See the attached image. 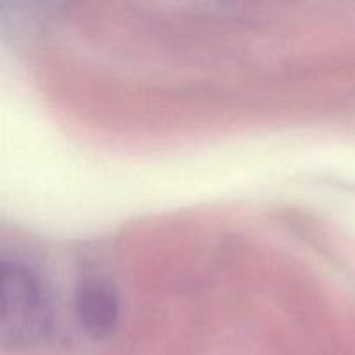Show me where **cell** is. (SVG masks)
I'll return each instance as SVG.
<instances>
[{
    "label": "cell",
    "mask_w": 355,
    "mask_h": 355,
    "mask_svg": "<svg viewBox=\"0 0 355 355\" xmlns=\"http://www.w3.org/2000/svg\"><path fill=\"white\" fill-rule=\"evenodd\" d=\"M0 333L6 343L28 345L49 326V298L37 274L16 262H3L0 284Z\"/></svg>",
    "instance_id": "6da1fadb"
},
{
    "label": "cell",
    "mask_w": 355,
    "mask_h": 355,
    "mask_svg": "<svg viewBox=\"0 0 355 355\" xmlns=\"http://www.w3.org/2000/svg\"><path fill=\"white\" fill-rule=\"evenodd\" d=\"M75 311L82 328L94 338H106L114 331L120 318V302L111 284L87 281L76 291Z\"/></svg>",
    "instance_id": "7a4b0ae2"
}]
</instances>
